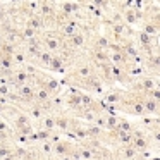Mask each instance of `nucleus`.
<instances>
[{
  "label": "nucleus",
  "mask_w": 160,
  "mask_h": 160,
  "mask_svg": "<svg viewBox=\"0 0 160 160\" xmlns=\"http://www.w3.org/2000/svg\"><path fill=\"white\" fill-rule=\"evenodd\" d=\"M131 146H132V148H134L138 153L153 152V141H152V138H150V134L141 136V138H132Z\"/></svg>",
  "instance_id": "nucleus-6"
},
{
  "label": "nucleus",
  "mask_w": 160,
  "mask_h": 160,
  "mask_svg": "<svg viewBox=\"0 0 160 160\" xmlns=\"http://www.w3.org/2000/svg\"><path fill=\"white\" fill-rule=\"evenodd\" d=\"M93 160H95V158H93Z\"/></svg>",
  "instance_id": "nucleus-18"
},
{
  "label": "nucleus",
  "mask_w": 160,
  "mask_h": 160,
  "mask_svg": "<svg viewBox=\"0 0 160 160\" xmlns=\"http://www.w3.org/2000/svg\"><path fill=\"white\" fill-rule=\"evenodd\" d=\"M57 11L66 14L67 18H76V16L83 11V7H81V4L76 2V0H59Z\"/></svg>",
  "instance_id": "nucleus-3"
},
{
  "label": "nucleus",
  "mask_w": 160,
  "mask_h": 160,
  "mask_svg": "<svg viewBox=\"0 0 160 160\" xmlns=\"http://www.w3.org/2000/svg\"><path fill=\"white\" fill-rule=\"evenodd\" d=\"M126 95V88H119V86H108L107 90H105V93L100 97V100L103 102L105 105H108V107H112L115 110V107H117L119 103L122 102V98H124ZM117 112V110H115Z\"/></svg>",
  "instance_id": "nucleus-1"
},
{
  "label": "nucleus",
  "mask_w": 160,
  "mask_h": 160,
  "mask_svg": "<svg viewBox=\"0 0 160 160\" xmlns=\"http://www.w3.org/2000/svg\"><path fill=\"white\" fill-rule=\"evenodd\" d=\"M86 126V132H88V138H97V139H100V136H102V132L105 131V129H102V128H98L97 124H84Z\"/></svg>",
  "instance_id": "nucleus-11"
},
{
  "label": "nucleus",
  "mask_w": 160,
  "mask_h": 160,
  "mask_svg": "<svg viewBox=\"0 0 160 160\" xmlns=\"http://www.w3.org/2000/svg\"><path fill=\"white\" fill-rule=\"evenodd\" d=\"M76 2H81V0H76Z\"/></svg>",
  "instance_id": "nucleus-16"
},
{
  "label": "nucleus",
  "mask_w": 160,
  "mask_h": 160,
  "mask_svg": "<svg viewBox=\"0 0 160 160\" xmlns=\"http://www.w3.org/2000/svg\"><path fill=\"white\" fill-rule=\"evenodd\" d=\"M0 67L2 69H16V64H14V59H12V55H2L0 57Z\"/></svg>",
  "instance_id": "nucleus-13"
},
{
  "label": "nucleus",
  "mask_w": 160,
  "mask_h": 160,
  "mask_svg": "<svg viewBox=\"0 0 160 160\" xmlns=\"http://www.w3.org/2000/svg\"><path fill=\"white\" fill-rule=\"evenodd\" d=\"M141 21L153 24V26L157 28V31H158V36H160V5H158V4L146 5V7L143 9ZM141 21H139V22H141Z\"/></svg>",
  "instance_id": "nucleus-2"
},
{
  "label": "nucleus",
  "mask_w": 160,
  "mask_h": 160,
  "mask_svg": "<svg viewBox=\"0 0 160 160\" xmlns=\"http://www.w3.org/2000/svg\"><path fill=\"white\" fill-rule=\"evenodd\" d=\"M157 2H158V5H160V0H157Z\"/></svg>",
  "instance_id": "nucleus-15"
},
{
  "label": "nucleus",
  "mask_w": 160,
  "mask_h": 160,
  "mask_svg": "<svg viewBox=\"0 0 160 160\" xmlns=\"http://www.w3.org/2000/svg\"><path fill=\"white\" fill-rule=\"evenodd\" d=\"M119 14H121L122 21H124L126 24L131 26V28H134V26H139L143 11L139 12V11H136V9H132V7H128V9H124V11H121Z\"/></svg>",
  "instance_id": "nucleus-5"
},
{
  "label": "nucleus",
  "mask_w": 160,
  "mask_h": 160,
  "mask_svg": "<svg viewBox=\"0 0 160 160\" xmlns=\"http://www.w3.org/2000/svg\"><path fill=\"white\" fill-rule=\"evenodd\" d=\"M0 38H2V36H0Z\"/></svg>",
  "instance_id": "nucleus-17"
},
{
  "label": "nucleus",
  "mask_w": 160,
  "mask_h": 160,
  "mask_svg": "<svg viewBox=\"0 0 160 160\" xmlns=\"http://www.w3.org/2000/svg\"><path fill=\"white\" fill-rule=\"evenodd\" d=\"M143 105H145V112L146 115H158V110H160V103L155 102L153 98H150L148 95H143Z\"/></svg>",
  "instance_id": "nucleus-8"
},
{
  "label": "nucleus",
  "mask_w": 160,
  "mask_h": 160,
  "mask_svg": "<svg viewBox=\"0 0 160 160\" xmlns=\"http://www.w3.org/2000/svg\"><path fill=\"white\" fill-rule=\"evenodd\" d=\"M141 31H145L146 35H150V36H158V31H157V28L153 24H150V22H145V21H141L139 22V26H138ZM160 38V36H158Z\"/></svg>",
  "instance_id": "nucleus-12"
},
{
  "label": "nucleus",
  "mask_w": 160,
  "mask_h": 160,
  "mask_svg": "<svg viewBox=\"0 0 160 160\" xmlns=\"http://www.w3.org/2000/svg\"><path fill=\"white\" fill-rule=\"evenodd\" d=\"M29 124H33V122H31V119H29V115H28L26 110H21L18 115H16L14 121L11 122L12 129H19V128H22V126H29Z\"/></svg>",
  "instance_id": "nucleus-9"
},
{
  "label": "nucleus",
  "mask_w": 160,
  "mask_h": 160,
  "mask_svg": "<svg viewBox=\"0 0 160 160\" xmlns=\"http://www.w3.org/2000/svg\"><path fill=\"white\" fill-rule=\"evenodd\" d=\"M72 145H74V141H69V139H60V141L53 143V155L59 157V158L67 157L71 148H72Z\"/></svg>",
  "instance_id": "nucleus-7"
},
{
  "label": "nucleus",
  "mask_w": 160,
  "mask_h": 160,
  "mask_svg": "<svg viewBox=\"0 0 160 160\" xmlns=\"http://www.w3.org/2000/svg\"><path fill=\"white\" fill-rule=\"evenodd\" d=\"M117 131H128V132H131L132 129H134V124H131V122L128 121V119H124V117H121L119 115V122H117Z\"/></svg>",
  "instance_id": "nucleus-14"
},
{
  "label": "nucleus",
  "mask_w": 160,
  "mask_h": 160,
  "mask_svg": "<svg viewBox=\"0 0 160 160\" xmlns=\"http://www.w3.org/2000/svg\"><path fill=\"white\" fill-rule=\"evenodd\" d=\"M112 155H114L115 160H136L138 152L131 145H121L112 148Z\"/></svg>",
  "instance_id": "nucleus-4"
},
{
  "label": "nucleus",
  "mask_w": 160,
  "mask_h": 160,
  "mask_svg": "<svg viewBox=\"0 0 160 160\" xmlns=\"http://www.w3.org/2000/svg\"><path fill=\"white\" fill-rule=\"evenodd\" d=\"M50 98H52V95H50L45 88H38V90L35 91V103H45Z\"/></svg>",
  "instance_id": "nucleus-10"
}]
</instances>
